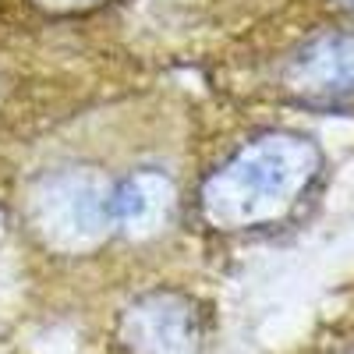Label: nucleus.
Returning <instances> with one entry per match:
<instances>
[{
  "label": "nucleus",
  "mask_w": 354,
  "mask_h": 354,
  "mask_svg": "<svg viewBox=\"0 0 354 354\" xmlns=\"http://www.w3.org/2000/svg\"><path fill=\"white\" fill-rule=\"evenodd\" d=\"M177 188L160 170H131L110 185V220L135 238L163 230L174 216Z\"/></svg>",
  "instance_id": "39448f33"
},
{
  "label": "nucleus",
  "mask_w": 354,
  "mask_h": 354,
  "mask_svg": "<svg viewBox=\"0 0 354 354\" xmlns=\"http://www.w3.org/2000/svg\"><path fill=\"white\" fill-rule=\"evenodd\" d=\"M337 4H344V8H354V0H337Z\"/></svg>",
  "instance_id": "0eeeda50"
},
{
  "label": "nucleus",
  "mask_w": 354,
  "mask_h": 354,
  "mask_svg": "<svg viewBox=\"0 0 354 354\" xmlns=\"http://www.w3.org/2000/svg\"><path fill=\"white\" fill-rule=\"evenodd\" d=\"M117 344L128 354H195L202 347V308L181 290H149L121 312Z\"/></svg>",
  "instance_id": "7ed1b4c3"
},
{
  "label": "nucleus",
  "mask_w": 354,
  "mask_h": 354,
  "mask_svg": "<svg viewBox=\"0 0 354 354\" xmlns=\"http://www.w3.org/2000/svg\"><path fill=\"white\" fill-rule=\"evenodd\" d=\"M322 170L319 145L298 131H266L234 149L198 188V209L216 230L280 223Z\"/></svg>",
  "instance_id": "f257e3e1"
},
{
  "label": "nucleus",
  "mask_w": 354,
  "mask_h": 354,
  "mask_svg": "<svg viewBox=\"0 0 354 354\" xmlns=\"http://www.w3.org/2000/svg\"><path fill=\"white\" fill-rule=\"evenodd\" d=\"M32 4L50 11V15H85V11L103 8L106 0H32Z\"/></svg>",
  "instance_id": "423d86ee"
},
{
  "label": "nucleus",
  "mask_w": 354,
  "mask_h": 354,
  "mask_svg": "<svg viewBox=\"0 0 354 354\" xmlns=\"http://www.w3.org/2000/svg\"><path fill=\"white\" fill-rule=\"evenodd\" d=\"M283 88L308 106H354V28L301 43L283 68Z\"/></svg>",
  "instance_id": "20e7f679"
},
{
  "label": "nucleus",
  "mask_w": 354,
  "mask_h": 354,
  "mask_svg": "<svg viewBox=\"0 0 354 354\" xmlns=\"http://www.w3.org/2000/svg\"><path fill=\"white\" fill-rule=\"evenodd\" d=\"M32 223L53 248H93L113 227L110 185L88 170H53L32 188Z\"/></svg>",
  "instance_id": "f03ea898"
}]
</instances>
